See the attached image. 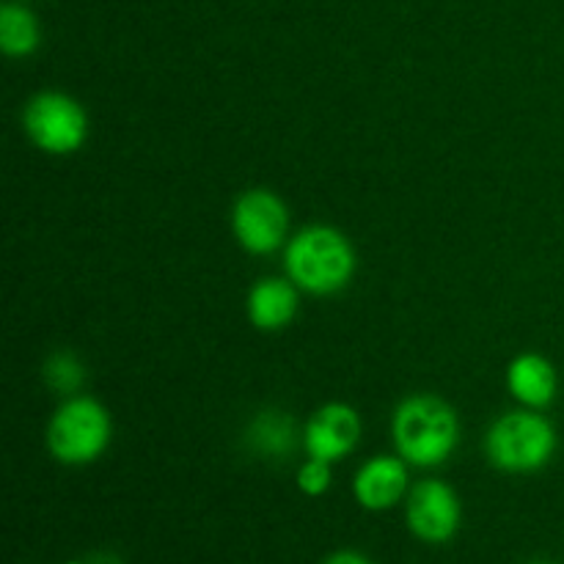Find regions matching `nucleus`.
<instances>
[{
	"instance_id": "2eb2a0df",
	"label": "nucleus",
	"mask_w": 564,
	"mask_h": 564,
	"mask_svg": "<svg viewBox=\"0 0 564 564\" xmlns=\"http://www.w3.org/2000/svg\"><path fill=\"white\" fill-rule=\"evenodd\" d=\"M330 466H334V463L308 457V460L297 468V477H295L297 490H301L303 496H308V499H319V496L328 494L330 482H334V471H330Z\"/></svg>"
},
{
	"instance_id": "9b49d317",
	"label": "nucleus",
	"mask_w": 564,
	"mask_h": 564,
	"mask_svg": "<svg viewBox=\"0 0 564 564\" xmlns=\"http://www.w3.org/2000/svg\"><path fill=\"white\" fill-rule=\"evenodd\" d=\"M507 389L512 400L521 402L523 408L543 411L556 400L560 391V375L556 367L540 352H521L507 367Z\"/></svg>"
},
{
	"instance_id": "423d86ee",
	"label": "nucleus",
	"mask_w": 564,
	"mask_h": 564,
	"mask_svg": "<svg viewBox=\"0 0 564 564\" xmlns=\"http://www.w3.org/2000/svg\"><path fill=\"white\" fill-rule=\"evenodd\" d=\"M231 235L237 246L253 257L275 253L290 242V207L279 193L251 187L240 193L231 207Z\"/></svg>"
},
{
	"instance_id": "ddd939ff",
	"label": "nucleus",
	"mask_w": 564,
	"mask_h": 564,
	"mask_svg": "<svg viewBox=\"0 0 564 564\" xmlns=\"http://www.w3.org/2000/svg\"><path fill=\"white\" fill-rule=\"evenodd\" d=\"M39 42H42V28L28 6L14 0L0 6V50L9 58H28L36 53Z\"/></svg>"
},
{
	"instance_id": "4468645a",
	"label": "nucleus",
	"mask_w": 564,
	"mask_h": 564,
	"mask_svg": "<svg viewBox=\"0 0 564 564\" xmlns=\"http://www.w3.org/2000/svg\"><path fill=\"white\" fill-rule=\"evenodd\" d=\"M42 380L53 394L58 397H75L80 394V389L86 386V367L77 358V352L58 347V350L50 352L42 364Z\"/></svg>"
},
{
	"instance_id": "dca6fc26",
	"label": "nucleus",
	"mask_w": 564,
	"mask_h": 564,
	"mask_svg": "<svg viewBox=\"0 0 564 564\" xmlns=\"http://www.w3.org/2000/svg\"><path fill=\"white\" fill-rule=\"evenodd\" d=\"M323 564H372V562H369L364 554H358V551H336V554H330Z\"/></svg>"
},
{
	"instance_id": "f8f14e48",
	"label": "nucleus",
	"mask_w": 564,
	"mask_h": 564,
	"mask_svg": "<svg viewBox=\"0 0 564 564\" xmlns=\"http://www.w3.org/2000/svg\"><path fill=\"white\" fill-rule=\"evenodd\" d=\"M297 438H303V433H297L292 416H286L284 411H273V408L257 413V419L246 430V444L259 457L292 455L297 446Z\"/></svg>"
},
{
	"instance_id": "9d476101",
	"label": "nucleus",
	"mask_w": 564,
	"mask_h": 564,
	"mask_svg": "<svg viewBox=\"0 0 564 564\" xmlns=\"http://www.w3.org/2000/svg\"><path fill=\"white\" fill-rule=\"evenodd\" d=\"M297 306H301V297H297V286L290 279L268 275L248 290V319H251L253 328L264 330V334H275V330H284L286 325H292Z\"/></svg>"
},
{
	"instance_id": "6e6552de",
	"label": "nucleus",
	"mask_w": 564,
	"mask_h": 564,
	"mask_svg": "<svg viewBox=\"0 0 564 564\" xmlns=\"http://www.w3.org/2000/svg\"><path fill=\"white\" fill-rule=\"evenodd\" d=\"M361 416L347 402H325L308 416L303 427V449L308 457L325 463H339L350 455L361 441Z\"/></svg>"
},
{
	"instance_id": "20e7f679",
	"label": "nucleus",
	"mask_w": 564,
	"mask_h": 564,
	"mask_svg": "<svg viewBox=\"0 0 564 564\" xmlns=\"http://www.w3.org/2000/svg\"><path fill=\"white\" fill-rule=\"evenodd\" d=\"M113 438V422L108 408L88 394L66 397L50 416L47 449L61 466H91L108 452Z\"/></svg>"
},
{
	"instance_id": "1a4fd4ad",
	"label": "nucleus",
	"mask_w": 564,
	"mask_h": 564,
	"mask_svg": "<svg viewBox=\"0 0 564 564\" xmlns=\"http://www.w3.org/2000/svg\"><path fill=\"white\" fill-rule=\"evenodd\" d=\"M411 490L408 463L400 455L369 457L352 477V496L367 512H389Z\"/></svg>"
},
{
	"instance_id": "7ed1b4c3",
	"label": "nucleus",
	"mask_w": 564,
	"mask_h": 564,
	"mask_svg": "<svg viewBox=\"0 0 564 564\" xmlns=\"http://www.w3.org/2000/svg\"><path fill=\"white\" fill-rule=\"evenodd\" d=\"M556 427L532 408H518L490 424L485 435V457L505 474L543 471L556 455Z\"/></svg>"
},
{
	"instance_id": "0eeeda50",
	"label": "nucleus",
	"mask_w": 564,
	"mask_h": 564,
	"mask_svg": "<svg viewBox=\"0 0 564 564\" xmlns=\"http://www.w3.org/2000/svg\"><path fill=\"white\" fill-rule=\"evenodd\" d=\"M408 532L427 545H444L457 538L463 523L460 496L444 479H422L405 496Z\"/></svg>"
},
{
	"instance_id": "a211bd4d",
	"label": "nucleus",
	"mask_w": 564,
	"mask_h": 564,
	"mask_svg": "<svg viewBox=\"0 0 564 564\" xmlns=\"http://www.w3.org/2000/svg\"><path fill=\"white\" fill-rule=\"evenodd\" d=\"M532 564H560V562H532Z\"/></svg>"
},
{
	"instance_id": "39448f33",
	"label": "nucleus",
	"mask_w": 564,
	"mask_h": 564,
	"mask_svg": "<svg viewBox=\"0 0 564 564\" xmlns=\"http://www.w3.org/2000/svg\"><path fill=\"white\" fill-rule=\"evenodd\" d=\"M25 135L44 154H75L88 138V113L75 97L64 91H39L22 110Z\"/></svg>"
},
{
	"instance_id": "f257e3e1",
	"label": "nucleus",
	"mask_w": 564,
	"mask_h": 564,
	"mask_svg": "<svg viewBox=\"0 0 564 564\" xmlns=\"http://www.w3.org/2000/svg\"><path fill=\"white\" fill-rule=\"evenodd\" d=\"M391 441L408 466L438 468L460 444V416L435 394L405 397L391 416Z\"/></svg>"
},
{
	"instance_id": "f03ea898",
	"label": "nucleus",
	"mask_w": 564,
	"mask_h": 564,
	"mask_svg": "<svg viewBox=\"0 0 564 564\" xmlns=\"http://www.w3.org/2000/svg\"><path fill=\"white\" fill-rule=\"evenodd\" d=\"M356 268V248L345 231L334 226H306L284 246L286 279L308 295H336L350 286Z\"/></svg>"
},
{
	"instance_id": "f3484780",
	"label": "nucleus",
	"mask_w": 564,
	"mask_h": 564,
	"mask_svg": "<svg viewBox=\"0 0 564 564\" xmlns=\"http://www.w3.org/2000/svg\"><path fill=\"white\" fill-rule=\"evenodd\" d=\"M86 562L88 564H121L119 556H113V554H94V556H88Z\"/></svg>"
}]
</instances>
